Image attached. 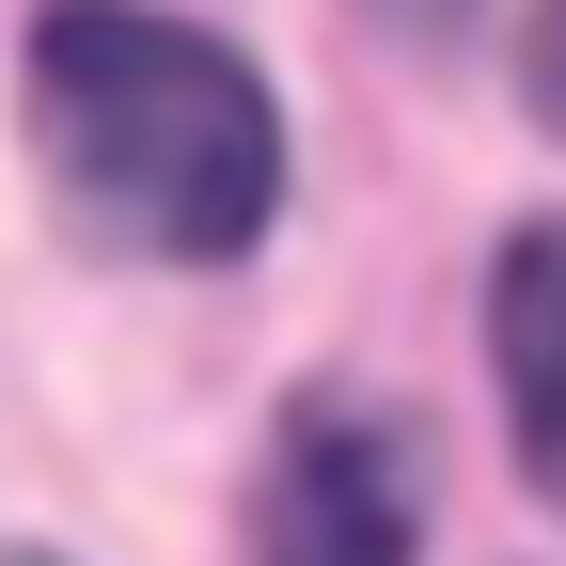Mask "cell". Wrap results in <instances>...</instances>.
I'll list each match as a JSON object with an SVG mask.
<instances>
[{
  "mask_svg": "<svg viewBox=\"0 0 566 566\" xmlns=\"http://www.w3.org/2000/svg\"><path fill=\"white\" fill-rule=\"evenodd\" d=\"M32 158H48V189H63L80 237L158 252V268H221L283 205V111L252 95V63L205 48L189 17L63 0L32 32Z\"/></svg>",
  "mask_w": 566,
  "mask_h": 566,
  "instance_id": "1",
  "label": "cell"
},
{
  "mask_svg": "<svg viewBox=\"0 0 566 566\" xmlns=\"http://www.w3.org/2000/svg\"><path fill=\"white\" fill-rule=\"evenodd\" d=\"M488 346H504L520 472L566 504V237H520V252H504V283H488Z\"/></svg>",
  "mask_w": 566,
  "mask_h": 566,
  "instance_id": "2",
  "label": "cell"
},
{
  "mask_svg": "<svg viewBox=\"0 0 566 566\" xmlns=\"http://www.w3.org/2000/svg\"><path fill=\"white\" fill-rule=\"evenodd\" d=\"M363 424H300V457H283V504H268V535L283 551H331V566H363V551H394L409 535V488L378 472V457H346Z\"/></svg>",
  "mask_w": 566,
  "mask_h": 566,
  "instance_id": "3",
  "label": "cell"
},
{
  "mask_svg": "<svg viewBox=\"0 0 566 566\" xmlns=\"http://www.w3.org/2000/svg\"><path fill=\"white\" fill-rule=\"evenodd\" d=\"M520 63H535V111L566 126V0H551V17H535V48H520Z\"/></svg>",
  "mask_w": 566,
  "mask_h": 566,
  "instance_id": "4",
  "label": "cell"
},
{
  "mask_svg": "<svg viewBox=\"0 0 566 566\" xmlns=\"http://www.w3.org/2000/svg\"><path fill=\"white\" fill-rule=\"evenodd\" d=\"M363 17H394V32H424V48H441V32H472V0H363Z\"/></svg>",
  "mask_w": 566,
  "mask_h": 566,
  "instance_id": "5",
  "label": "cell"
}]
</instances>
